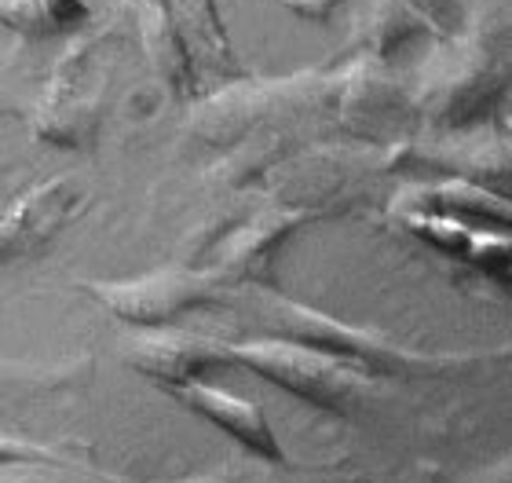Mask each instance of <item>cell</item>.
<instances>
[{"label": "cell", "instance_id": "2e32d148", "mask_svg": "<svg viewBox=\"0 0 512 483\" xmlns=\"http://www.w3.org/2000/svg\"><path fill=\"white\" fill-rule=\"evenodd\" d=\"M169 8L180 22L187 44H191L194 63L220 70V74L235 66V55H231L224 22H220V11H216L213 0H169Z\"/></svg>", "mask_w": 512, "mask_h": 483}, {"label": "cell", "instance_id": "ffe728a7", "mask_svg": "<svg viewBox=\"0 0 512 483\" xmlns=\"http://www.w3.org/2000/svg\"><path fill=\"white\" fill-rule=\"evenodd\" d=\"M44 458H59V454L41 447V443L4 440V436H0V469H4V465H22V462H44Z\"/></svg>", "mask_w": 512, "mask_h": 483}, {"label": "cell", "instance_id": "5bb4252c", "mask_svg": "<svg viewBox=\"0 0 512 483\" xmlns=\"http://www.w3.org/2000/svg\"><path fill=\"white\" fill-rule=\"evenodd\" d=\"M92 377V359L66 363H22L0 355V410H22L52 396L81 392Z\"/></svg>", "mask_w": 512, "mask_h": 483}, {"label": "cell", "instance_id": "8992f818", "mask_svg": "<svg viewBox=\"0 0 512 483\" xmlns=\"http://www.w3.org/2000/svg\"><path fill=\"white\" fill-rule=\"evenodd\" d=\"M81 290L139 330H158L194 308H209L220 301V286L205 271L191 268H161L154 275L125 282H81Z\"/></svg>", "mask_w": 512, "mask_h": 483}, {"label": "cell", "instance_id": "d6986e66", "mask_svg": "<svg viewBox=\"0 0 512 483\" xmlns=\"http://www.w3.org/2000/svg\"><path fill=\"white\" fill-rule=\"evenodd\" d=\"M414 11H421L428 19V26L443 37H454V19H458L461 0H406Z\"/></svg>", "mask_w": 512, "mask_h": 483}, {"label": "cell", "instance_id": "9c48e42d", "mask_svg": "<svg viewBox=\"0 0 512 483\" xmlns=\"http://www.w3.org/2000/svg\"><path fill=\"white\" fill-rule=\"evenodd\" d=\"M125 363L150 381H158L161 388L176 392V388H187L194 381H205L220 366H235V355H231V344L209 341V337L183 330L165 333L158 326V330L143 333L128 344Z\"/></svg>", "mask_w": 512, "mask_h": 483}, {"label": "cell", "instance_id": "7402d4cb", "mask_svg": "<svg viewBox=\"0 0 512 483\" xmlns=\"http://www.w3.org/2000/svg\"><path fill=\"white\" fill-rule=\"evenodd\" d=\"M183 483H238V480H227L224 473H209V476H202V480H183Z\"/></svg>", "mask_w": 512, "mask_h": 483}, {"label": "cell", "instance_id": "7a4b0ae2", "mask_svg": "<svg viewBox=\"0 0 512 483\" xmlns=\"http://www.w3.org/2000/svg\"><path fill=\"white\" fill-rule=\"evenodd\" d=\"M505 59V19L498 30L487 22L465 37L458 33L447 52L428 66L425 81L414 92V110L447 132H465L491 121L509 88Z\"/></svg>", "mask_w": 512, "mask_h": 483}, {"label": "cell", "instance_id": "44dd1931", "mask_svg": "<svg viewBox=\"0 0 512 483\" xmlns=\"http://www.w3.org/2000/svg\"><path fill=\"white\" fill-rule=\"evenodd\" d=\"M480 483H512V476H509V462H502L498 469H491V473L483 476Z\"/></svg>", "mask_w": 512, "mask_h": 483}, {"label": "cell", "instance_id": "52a82bcc", "mask_svg": "<svg viewBox=\"0 0 512 483\" xmlns=\"http://www.w3.org/2000/svg\"><path fill=\"white\" fill-rule=\"evenodd\" d=\"M311 220H315L311 213L286 209V205L264 209V213L249 216V220H238L224 235L209 238V242L198 249L194 260H202L209 249H216L213 264L205 268V275H209L216 286H224V282H256L260 290H275L271 268H275L278 249L286 246V238L293 235V231H300V227L311 224Z\"/></svg>", "mask_w": 512, "mask_h": 483}, {"label": "cell", "instance_id": "ba28073f", "mask_svg": "<svg viewBox=\"0 0 512 483\" xmlns=\"http://www.w3.org/2000/svg\"><path fill=\"white\" fill-rule=\"evenodd\" d=\"M337 110L341 125L352 132L355 140L388 143L403 132V125L414 118V96L384 70L381 59H355L341 77H337Z\"/></svg>", "mask_w": 512, "mask_h": 483}, {"label": "cell", "instance_id": "7c38bea8", "mask_svg": "<svg viewBox=\"0 0 512 483\" xmlns=\"http://www.w3.org/2000/svg\"><path fill=\"white\" fill-rule=\"evenodd\" d=\"M176 399L187 403L194 414H202L205 421H213L216 429H224L227 436H235L249 454L264 458V462H286V451H282L275 429L267 425L264 410L256 407V403H249L242 396H231L224 388L205 385V381L176 388Z\"/></svg>", "mask_w": 512, "mask_h": 483}, {"label": "cell", "instance_id": "4fadbf2b", "mask_svg": "<svg viewBox=\"0 0 512 483\" xmlns=\"http://www.w3.org/2000/svg\"><path fill=\"white\" fill-rule=\"evenodd\" d=\"M132 8H136L139 41H143V52H147L154 74L176 96H194L198 85H202V74H198L191 44L183 37L169 0H132Z\"/></svg>", "mask_w": 512, "mask_h": 483}, {"label": "cell", "instance_id": "ac0fdd59", "mask_svg": "<svg viewBox=\"0 0 512 483\" xmlns=\"http://www.w3.org/2000/svg\"><path fill=\"white\" fill-rule=\"evenodd\" d=\"M0 483H118L107 480L88 469H74L66 458H44V462H22V465H4L0 469Z\"/></svg>", "mask_w": 512, "mask_h": 483}, {"label": "cell", "instance_id": "277c9868", "mask_svg": "<svg viewBox=\"0 0 512 483\" xmlns=\"http://www.w3.org/2000/svg\"><path fill=\"white\" fill-rule=\"evenodd\" d=\"M333 99H337V77L315 74V70H304L289 81L224 88L194 110L191 136H198L205 147H235L271 121L300 125L311 114H322Z\"/></svg>", "mask_w": 512, "mask_h": 483}, {"label": "cell", "instance_id": "6da1fadb", "mask_svg": "<svg viewBox=\"0 0 512 483\" xmlns=\"http://www.w3.org/2000/svg\"><path fill=\"white\" fill-rule=\"evenodd\" d=\"M264 319L271 326V337L304 344L311 352H322L344 366H355L370 377H447L465 374L483 363L480 355H450V352H417L406 344H395L377 330H359L333 315L308 308L282 297L275 290H264Z\"/></svg>", "mask_w": 512, "mask_h": 483}, {"label": "cell", "instance_id": "3957f363", "mask_svg": "<svg viewBox=\"0 0 512 483\" xmlns=\"http://www.w3.org/2000/svg\"><path fill=\"white\" fill-rule=\"evenodd\" d=\"M110 30L88 33L59 59L52 81L44 88L41 103L33 110V132L37 140L70 151H88L103 129L110 92Z\"/></svg>", "mask_w": 512, "mask_h": 483}, {"label": "cell", "instance_id": "9a60e30c", "mask_svg": "<svg viewBox=\"0 0 512 483\" xmlns=\"http://www.w3.org/2000/svg\"><path fill=\"white\" fill-rule=\"evenodd\" d=\"M428 30H432L428 19L410 8L406 0H366L363 15L355 22V37L363 44V55H370V59H384L395 48H403L410 37Z\"/></svg>", "mask_w": 512, "mask_h": 483}, {"label": "cell", "instance_id": "5b68a950", "mask_svg": "<svg viewBox=\"0 0 512 483\" xmlns=\"http://www.w3.org/2000/svg\"><path fill=\"white\" fill-rule=\"evenodd\" d=\"M238 366L260 374L271 385L286 388L289 396L304 399L311 407L330 410V414H355L366 403L370 392V374L344 366L322 352H311L304 344L282 341V337H264V341L231 344Z\"/></svg>", "mask_w": 512, "mask_h": 483}, {"label": "cell", "instance_id": "30bf717a", "mask_svg": "<svg viewBox=\"0 0 512 483\" xmlns=\"http://www.w3.org/2000/svg\"><path fill=\"white\" fill-rule=\"evenodd\" d=\"M395 216H439V220H458L472 227H502L509 231V198L494 194L487 187H476L469 180H439L425 183L417 180L392 198Z\"/></svg>", "mask_w": 512, "mask_h": 483}, {"label": "cell", "instance_id": "e0dca14e", "mask_svg": "<svg viewBox=\"0 0 512 483\" xmlns=\"http://www.w3.org/2000/svg\"><path fill=\"white\" fill-rule=\"evenodd\" d=\"M85 19V0H0V22L26 37L63 33Z\"/></svg>", "mask_w": 512, "mask_h": 483}, {"label": "cell", "instance_id": "8fae6325", "mask_svg": "<svg viewBox=\"0 0 512 483\" xmlns=\"http://www.w3.org/2000/svg\"><path fill=\"white\" fill-rule=\"evenodd\" d=\"M77 198L81 194L70 180H52L33 187L8 216H0V264L26 257L41 242H48L70 220Z\"/></svg>", "mask_w": 512, "mask_h": 483}]
</instances>
